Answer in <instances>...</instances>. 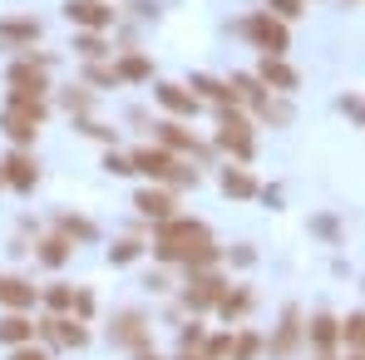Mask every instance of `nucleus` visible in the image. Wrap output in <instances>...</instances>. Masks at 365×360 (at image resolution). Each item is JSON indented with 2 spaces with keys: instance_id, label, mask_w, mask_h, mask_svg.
<instances>
[{
  "instance_id": "nucleus-1",
  "label": "nucleus",
  "mask_w": 365,
  "mask_h": 360,
  "mask_svg": "<svg viewBox=\"0 0 365 360\" xmlns=\"http://www.w3.org/2000/svg\"><path fill=\"white\" fill-rule=\"evenodd\" d=\"M153 252H158L163 262H187L192 272L217 262V247H212V237H207V227H202V222H187V217H168V222H158Z\"/></svg>"
},
{
  "instance_id": "nucleus-2",
  "label": "nucleus",
  "mask_w": 365,
  "mask_h": 360,
  "mask_svg": "<svg viewBox=\"0 0 365 360\" xmlns=\"http://www.w3.org/2000/svg\"><path fill=\"white\" fill-rule=\"evenodd\" d=\"M40 119H45V99H10L0 128H5L15 143H30V138L40 133Z\"/></svg>"
},
{
  "instance_id": "nucleus-3",
  "label": "nucleus",
  "mask_w": 365,
  "mask_h": 360,
  "mask_svg": "<svg viewBox=\"0 0 365 360\" xmlns=\"http://www.w3.org/2000/svg\"><path fill=\"white\" fill-rule=\"evenodd\" d=\"M10 99H45L50 79H45V60H20L10 64Z\"/></svg>"
},
{
  "instance_id": "nucleus-4",
  "label": "nucleus",
  "mask_w": 365,
  "mask_h": 360,
  "mask_svg": "<svg viewBox=\"0 0 365 360\" xmlns=\"http://www.w3.org/2000/svg\"><path fill=\"white\" fill-rule=\"evenodd\" d=\"M128 163H133V173H148V178H178V182L192 178V182H197V173H178V163H173L168 148H138Z\"/></svg>"
},
{
  "instance_id": "nucleus-5",
  "label": "nucleus",
  "mask_w": 365,
  "mask_h": 360,
  "mask_svg": "<svg viewBox=\"0 0 365 360\" xmlns=\"http://www.w3.org/2000/svg\"><path fill=\"white\" fill-rule=\"evenodd\" d=\"M242 30L262 45V50H267V55H282V50H287V25H282V20H272V15H252Z\"/></svg>"
},
{
  "instance_id": "nucleus-6",
  "label": "nucleus",
  "mask_w": 365,
  "mask_h": 360,
  "mask_svg": "<svg viewBox=\"0 0 365 360\" xmlns=\"http://www.w3.org/2000/svg\"><path fill=\"white\" fill-rule=\"evenodd\" d=\"M217 143H222V148H232L237 158H252V123H247L242 114H222Z\"/></svg>"
},
{
  "instance_id": "nucleus-7",
  "label": "nucleus",
  "mask_w": 365,
  "mask_h": 360,
  "mask_svg": "<svg viewBox=\"0 0 365 360\" xmlns=\"http://www.w3.org/2000/svg\"><path fill=\"white\" fill-rule=\"evenodd\" d=\"M64 15H69L74 25H84V30H104V25L114 20V10H109L104 0H69Z\"/></svg>"
},
{
  "instance_id": "nucleus-8",
  "label": "nucleus",
  "mask_w": 365,
  "mask_h": 360,
  "mask_svg": "<svg viewBox=\"0 0 365 360\" xmlns=\"http://www.w3.org/2000/svg\"><path fill=\"white\" fill-rule=\"evenodd\" d=\"M0 178L10 182V187H20V192H30L35 178H40V168H35V158H30V153H10V158L0 163Z\"/></svg>"
},
{
  "instance_id": "nucleus-9",
  "label": "nucleus",
  "mask_w": 365,
  "mask_h": 360,
  "mask_svg": "<svg viewBox=\"0 0 365 360\" xmlns=\"http://www.w3.org/2000/svg\"><path fill=\"white\" fill-rule=\"evenodd\" d=\"M217 297H222V277H192V282H187V306H192V311L217 306Z\"/></svg>"
},
{
  "instance_id": "nucleus-10",
  "label": "nucleus",
  "mask_w": 365,
  "mask_h": 360,
  "mask_svg": "<svg viewBox=\"0 0 365 360\" xmlns=\"http://www.w3.org/2000/svg\"><path fill=\"white\" fill-rule=\"evenodd\" d=\"M133 207H138L143 217H158V222H168V217H173V197H168V192H158V187H143V192L133 197Z\"/></svg>"
},
{
  "instance_id": "nucleus-11",
  "label": "nucleus",
  "mask_w": 365,
  "mask_h": 360,
  "mask_svg": "<svg viewBox=\"0 0 365 360\" xmlns=\"http://www.w3.org/2000/svg\"><path fill=\"white\" fill-rule=\"evenodd\" d=\"M35 341V321H25L20 311H10L0 321V346H30Z\"/></svg>"
},
{
  "instance_id": "nucleus-12",
  "label": "nucleus",
  "mask_w": 365,
  "mask_h": 360,
  "mask_svg": "<svg viewBox=\"0 0 365 360\" xmlns=\"http://www.w3.org/2000/svg\"><path fill=\"white\" fill-rule=\"evenodd\" d=\"M297 336H302V311H297V306H287V316H282V331H277V341H272V356H292Z\"/></svg>"
},
{
  "instance_id": "nucleus-13",
  "label": "nucleus",
  "mask_w": 365,
  "mask_h": 360,
  "mask_svg": "<svg viewBox=\"0 0 365 360\" xmlns=\"http://www.w3.org/2000/svg\"><path fill=\"white\" fill-rule=\"evenodd\" d=\"M0 301L10 311H25V306H35V287L20 282V277H0Z\"/></svg>"
},
{
  "instance_id": "nucleus-14",
  "label": "nucleus",
  "mask_w": 365,
  "mask_h": 360,
  "mask_svg": "<svg viewBox=\"0 0 365 360\" xmlns=\"http://www.w3.org/2000/svg\"><path fill=\"white\" fill-rule=\"evenodd\" d=\"M257 79H262V84H272V89H297V69H287L277 55H267V60H262Z\"/></svg>"
},
{
  "instance_id": "nucleus-15",
  "label": "nucleus",
  "mask_w": 365,
  "mask_h": 360,
  "mask_svg": "<svg viewBox=\"0 0 365 360\" xmlns=\"http://www.w3.org/2000/svg\"><path fill=\"white\" fill-rule=\"evenodd\" d=\"M158 104L173 109V114H197V94H187L178 84H158Z\"/></svg>"
},
{
  "instance_id": "nucleus-16",
  "label": "nucleus",
  "mask_w": 365,
  "mask_h": 360,
  "mask_svg": "<svg viewBox=\"0 0 365 360\" xmlns=\"http://www.w3.org/2000/svg\"><path fill=\"white\" fill-rule=\"evenodd\" d=\"M10 40L15 45H30V40H40V25L35 20H5L0 25V45H10Z\"/></svg>"
},
{
  "instance_id": "nucleus-17",
  "label": "nucleus",
  "mask_w": 365,
  "mask_h": 360,
  "mask_svg": "<svg viewBox=\"0 0 365 360\" xmlns=\"http://www.w3.org/2000/svg\"><path fill=\"white\" fill-rule=\"evenodd\" d=\"M114 341H123V346H143V341H148V331H143V316L123 311V316H119V331H114Z\"/></svg>"
},
{
  "instance_id": "nucleus-18",
  "label": "nucleus",
  "mask_w": 365,
  "mask_h": 360,
  "mask_svg": "<svg viewBox=\"0 0 365 360\" xmlns=\"http://www.w3.org/2000/svg\"><path fill=\"white\" fill-rule=\"evenodd\" d=\"M222 192H232V197H252V192H257V182H252L247 168H227V173H222Z\"/></svg>"
},
{
  "instance_id": "nucleus-19",
  "label": "nucleus",
  "mask_w": 365,
  "mask_h": 360,
  "mask_svg": "<svg viewBox=\"0 0 365 360\" xmlns=\"http://www.w3.org/2000/svg\"><path fill=\"white\" fill-rule=\"evenodd\" d=\"M336 336H341V326H336L331 316H316V321H311V341H316L321 351H331V346H336Z\"/></svg>"
},
{
  "instance_id": "nucleus-20",
  "label": "nucleus",
  "mask_w": 365,
  "mask_h": 360,
  "mask_svg": "<svg viewBox=\"0 0 365 360\" xmlns=\"http://www.w3.org/2000/svg\"><path fill=\"white\" fill-rule=\"evenodd\" d=\"M158 133H163V143H168V148H182V153H197L192 133H187V128H178V123H158Z\"/></svg>"
},
{
  "instance_id": "nucleus-21",
  "label": "nucleus",
  "mask_w": 365,
  "mask_h": 360,
  "mask_svg": "<svg viewBox=\"0 0 365 360\" xmlns=\"http://www.w3.org/2000/svg\"><path fill=\"white\" fill-rule=\"evenodd\" d=\"M192 89L202 94V99H217V104H227L232 99V89H222L217 79H207V74H192Z\"/></svg>"
},
{
  "instance_id": "nucleus-22",
  "label": "nucleus",
  "mask_w": 365,
  "mask_h": 360,
  "mask_svg": "<svg viewBox=\"0 0 365 360\" xmlns=\"http://www.w3.org/2000/svg\"><path fill=\"white\" fill-rule=\"evenodd\" d=\"M232 89L242 94L247 104H257V109L267 104V99H262V79H252V74H237V79H232Z\"/></svg>"
},
{
  "instance_id": "nucleus-23",
  "label": "nucleus",
  "mask_w": 365,
  "mask_h": 360,
  "mask_svg": "<svg viewBox=\"0 0 365 360\" xmlns=\"http://www.w3.org/2000/svg\"><path fill=\"white\" fill-rule=\"evenodd\" d=\"M247 306H252L247 292H222V297H217V311H222V316H242Z\"/></svg>"
},
{
  "instance_id": "nucleus-24",
  "label": "nucleus",
  "mask_w": 365,
  "mask_h": 360,
  "mask_svg": "<svg viewBox=\"0 0 365 360\" xmlns=\"http://www.w3.org/2000/svg\"><path fill=\"white\" fill-rule=\"evenodd\" d=\"M64 257H69V242L64 237H50L45 247H40V262H45V267H60Z\"/></svg>"
},
{
  "instance_id": "nucleus-25",
  "label": "nucleus",
  "mask_w": 365,
  "mask_h": 360,
  "mask_svg": "<svg viewBox=\"0 0 365 360\" xmlns=\"http://www.w3.org/2000/svg\"><path fill=\"white\" fill-rule=\"evenodd\" d=\"M341 336H346L351 346H365V311H356V316H351V321L341 326Z\"/></svg>"
},
{
  "instance_id": "nucleus-26",
  "label": "nucleus",
  "mask_w": 365,
  "mask_h": 360,
  "mask_svg": "<svg viewBox=\"0 0 365 360\" xmlns=\"http://www.w3.org/2000/svg\"><path fill=\"white\" fill-rule=\"evenodd\" d=\"M114 74H119V79H143V74H148V60H143V55H128Z\"/></svg>"
},
{
  "instance_id": "nucleus-27",
  "label": "nucleus",
  "mask_w": 365,
  "mask_h": 360,
  "mask_svg": "<svg viewBox=\"0 0 365 360\" xmlns=\"http://www.w3.org/2000/svg\"><path fill=\"white\" fill-rule=\"evenodd\" d=\"M74 50H79L84 60H99V55H104V40H99V35H79V40H74Z\"/></svg>"
},
{
  "instance_id": "nucleus-28",
  "label": "nucleus",
  "mask_w": 365,
  "mask_h": 360,
  "mask_svg": "<svg viewBox=\"0 0 365 360\" xmlns=\"http://www.w3.org/2000/svg\"><path fill=\"white\" fill-rule=\"evenodd\" d=\"M60 227H64V232H69V237H84V242L94 237V227H89V222H79V217H64Z\"/></svg>"
},
{
  "instance_id": "nucleus-29",
  "label": "nucleus",
  "mask_w": 365,
  "mask_h": 360,
  "mask_svg": "<svg viewBox=\"0 0 365 360\" xmlns=\"http://www.w3.org/2000/svg\"><path fill=\"white\" fill-rule=\"evenodd\" d=\"M50 306H55V311H69V306H74V292H69V287H55V292H50Z\"/></svg>"
},
{
  "instance_id": "nucleus-30",
  "label": "nucleus",
  "mask_w": 365,
  "mask_h": 360,
  "mask_svg": "<svg viewBox=\"0 0 365 360\" xmlns=\"http://www.w3.org/2000/svg\"><path fill=\"white\" fill-rule=\"evenodd\" d=\"M104 168H109L114 178H123V173H133V163H128V158H119V153H109V158H104Z\"/></svg>"
},
{
  "instance_id": "nucleus-31",
  "label": "nucleus",
  "mask_w": 365,
  "mask_h": 360,
  "mask_svg": "<svg viewBox=\"0 0 365 360\" xmlns=\"http://www.w3.org/2000/svg\"><path fill=\"white\" fill-rule=\"evenodd\" d=\"M109 257H114V262H133V257H138V242H119V247H114V252H109Z\"/></svg>"
},
{
  "instance_id": "nucleus-32",
  "label": "nucleus",
  "mask_w": 365,
  "mask_h": 360,
  "mask_svg": "<svg viewBox=\"0 0 365 360\" xmlns=\"http://www.w3.org/2000/svg\"><path fill=\"white\" fill-rule=\"evenodd\" d=\"M257 356V336L247 331V336H237V360H252Z\"/></svg>"
},
{
  "instance_id": "nucleus-33",
  "label": "nucleus",
  "mask_w": 365,
  "mask_h": 360,
  "mask_svg": "<svg viewBox=\"0 0 365 360\" xmlns=\"http://www.w3.org/2000/svg\"><path fill=\"white\" fill-rule=\"evenodd\" d=\"M74 311L89 316V311H94V297H89V292H74Z\"/></svg>"
},
{
  "instance_id": "nucleus-34",
  "label": "nucleus",
  "mask_w": 365,
  "mask_h": 360,
  "mask_svg": "<svg viewBox=\"0 0 365 360\" xmlns=\"http://www.w3.org/2000/svg\"><path fill=\"white\" fill-rule=\"evenodd\" d=\"M89 79H94V84H114L119 74H114V69H99V64H94V69H89Z\"/></svg>"
},
{
  "instance_id": "nucleus-35",
  "label": "nucleus",
  "mask_w": 365,
  "mask_h": 360,
  "mask_svg": "<svg viewBox=\"0 0 365 360\" xmlns=\"http://www.w3.org/2000/svg\"><path fill=\"white\" fill-rule=\"evenodd\" d=\"M10 360H45V351H35V346H15V356Z\"/></svg>"
},
{
  "instance_id": "nucleus-36",
  "label": "nucleus",
  "mask_w": 365,
  "mask_h": 360,
  "mask_svg": "<svg viewBox=\"0 0 365 360\" xmlns=\"http://www.w3.org/2000/svg\"><path fill=\"white\" fill-rule=\"evenodd\" d=\"M272 5H277L282 15H302V0H272Z\"/></svg>"
},
{
  "instance_id": "nucleus-37",
  "label": "nucleus",
  "mask_w": 365,
  "mask_h": 360,
  "mask_svg": "<svg viewBox=\"0 0 365 360\" xmlns=\"http://www.w3.org/2000/svg\"><path fill=\"white\" fill-rule=\"evenodd\" d=\"M346 114H356V119H365V99H346Z\"/></svg>"
},
{
  "instance_id": "nucleus-38",
  "label": "nucleus",
  "mask_w": 365,
  "mask_h": 360,
  "mask_svg": "<svg viewBox=\"0 0 365 360\" xmlns=\"http://www.w3.org/2000/svg\"><path fill=\"white\" fill-rule=\"evenodd\" d=\"M182 360H202V356H192V351H187V356H182Z\"/></svg>"
},
{
  "instance_id": "nucleus-39",
  "label": "nucleus",
  "mask_w": 365,
  "mask_h": 360,
  "mask_svg": "<svg viewBox=\"0 0 365 360\" xmlns=\"http://www.w3.org/2000/svg\"><path fill=\"white\" fill-rule=\"evenodd\" d=\"M138 360H158V356H138Z\"/></svg>"
},
{
  "instance_id": "nucleus-40",
  "label": "nucleus",
  "mask_w": 365,
  "mask_h": 360,
  "mask_svg": "<svg viewBox=\"0 0 365 360\" xmlns=\"http://www.w3.org/2000/svg\"><path fill=\"white\" fill-rule=\"evenodd\" d=\"M0 182H5V178H0Z\"/></svg>"
}]
</instances>
